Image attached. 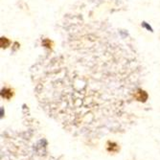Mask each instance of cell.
I'll use <instances>...</instances> for the list:
<instances>
[{
  "mask_svg": "<svg viewBox=\"0 0 160 160\" xmlns=\"http://www.w3.org/2000/svg\"><path fill=\"white\" fill-rule=\"evenodd\" d=\"M11 44V40L7 38H1L0 39V45H1V48H7L9 45Z\"/></svg>",
  "mask_w": 160,
  "mask_h": 160,
  "instance_id": "277c9868",
  "label": "cell"
},
{
  "mask_svg": "<svg viewBox=\"0 0 160 160\" xmlns=\"http://www.w3.org/2000/svg\"><path fill=\"white\" fill-rule=\"evenodd\" d=\"M149 98L148 93L143 90V89H135V91L133 92L132 95V99L137 101V102H141V103H145Z\"/></svg>",
  "mask_w": 160,
  "mask_h": 160,
  "instance_id": "6da1fadb",
  "label": "cell"
},
{
  "mask_svg": "<svg viewBox=\"0 0 160 160\" xmlns=\"http://www.w3.org/2000/svg\"><path fill=\"white\" fill-rule=\"evenodd\" d=\"M14 95V90L10 88V87H4V88L1 90V97L7 101L11 100Z\"/></svg>",
  "mask_w": 160,
  "mask_h": 160,
  "instance_id": "3957f363",
  "label": "cell"
},
{
  "mask_svg": "<svg viewBox=\"0 0 160 160\" xmlns=\"http://www.w3.org/2000/svg\"><path fill=\"white\" fill-rule=\"evenodd\" d=\"M106 150L109 153H118L120 152V146L116 142L108 140L106 144Z\"/></svg>",
  "mask_w": 160,
  "mask_h": 160,
  "instance_id": "7a4b0ae2",
  "label": "cell"
},
{
  "mask_svg": "<svg viewBox=\"0 0 160 160\" xmlns=\"http://www.w3.org/2000/svg\"><path fill=\"white\" fill-rule=\"evenodd\" d=\"M42 44L44 45L45 47H47V48H51V45H52V41H50L49 39H44L43 40V42H42Z\"/></svg>",
  "mask_w": 160,
  "mask_h": 160,
  "instance_id": "5b68a950",
  "label": "cell"
}]
</instances>
